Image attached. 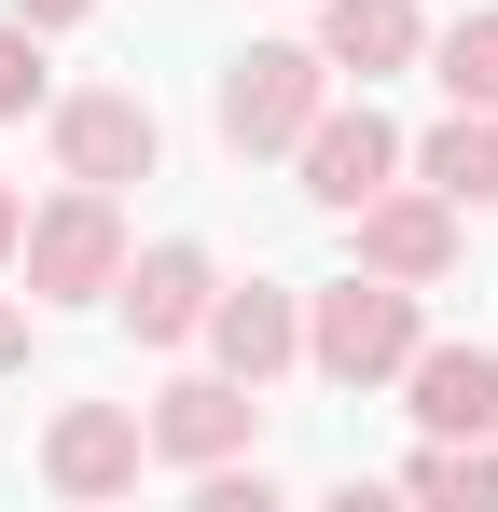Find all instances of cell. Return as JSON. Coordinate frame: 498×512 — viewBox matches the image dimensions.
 Wrapping results in <instances>:
<instances>
[{
    "label": "cell",
    "instance_id": "19",
    "mask_svg": "<svg viewBox=\"0 0 498 512\" xmlns=\"http://www.w3.org/2000/svg\"><path fill=\"white\" fill-rule=\"evenodd\" d=\"M14 236H28V208H14V194H0V263H14Z\"/></svg>",
    "mask_w": 498,
    "mask_h": 512
},
{
    "label": "cell",
    "instance_id": "11",
    "mask_svg": "<svg viewBox=\"0 0 498 512\" xmlns=\"http://www.w3.org/2000/svg\"><path fill=\"white\" fill-rule=\"evenodd\" d=\"M208 360L249 374V388H277V374L305 360V305H291V291H222V305H208Z\"/></svg>",
    "mask_w": 498,
    "mask_h": 512
},
{
    "label": "cell",
    "instance_id": "18",
    "mask_svg": "<svg viewBox=\"0 0 498 512\" xmlns=\"http://www.w3.org/2000/svg\"><path fill=\"white\" fill-rule=\"evenodd\" d=\"M14 360H28V319H14V305H0V374H14Z\"/></svg>",
    "mask_w": 498,
    "mask_h": 512
},
{
    "label": "cell",
    "instance_id": "3",
    "mask_svg": "<svg viewBox=\"0 0 498 512\" xmlns=\"http://www.w3.org/2000/svg\"><path fill=\"white\" fill-rule=\"evenodd\" d=\"M14 263H28V305H97V291L125 277V208H111L97 180H70V194L14 236Z\"/></svg>",
    "mask_w": 498,
    "mask_h": 512
},
{
    "label": "cell",
    "instance_id": "14",
    "mask_svg": "<svg viewBox=\"0 0 498 512\" xmlns=\"http://www.w3.org/2000/svg\"><path fill=\"white\" fill-rule=\"evenodd\" d=\"M402 485L429 512H498V443H443V429H429V457H415Z\"/></svg>",
    "mask_w": 498,
    "mask_h": 512
},
{
    "label": "cell",
    "instance_id": "10",
    "mask_svg": "<svg viewBox=\"0 0 498 512\" xmlns=\"http://www.w3.org/2000/svg\"><path fill=\"white\" fill-rule=\"evenodd\" d=\"M402 402H415V429H443V443H485V429H498V360H485V346H415Z\"/></svg>",
    "mask_w": 498,
    "mask_h": 512
},
{
    "label": "cell",
    "instance_id": "9",
    "mask_svg": "<svg viewBox=\"0 0 498 512\" xmlns=\"http://www.w3.org/2000/svg\"><path fill=\"white\" fill-rule=\"evenodd\" d=\"M388 180H402V125H388L374 97L305 125V194H319V208H360V194H388Z\"/></svg>",
    "mask_w": 498,
    "mask_h": 512
},
{
    "label": "cell",
    "instance_id": "16",
    "mask_svg": "<svg viewBox=\"0 0 498 512\" xmlns=\"http://www.w3.org/2000/svg\"><path fill=\"white\" fill-rule=\"evenodd\" d=\"M0 111H42V28L28 14L0 28Z\"/></svg>",
    "mask_w": 498,
    "mask_h": 512
},
{
    "label": "cell",
    "instance_id": "17",
    "mask_svg": "<svg viewBox=\"0 0 498 512\" xmlns=\"http://www.w3.org/2000/svg\"><path fill=\"white\" fill-rule=\"evenodd\" d=\"M14 14H28V28H70V14H97V0H14Z\"/></svg>",
    "mask_w": 498,
    "mask_h": 512
},
{
    "label": "cell",
    "instance_id": "13",
    "mask_svg": "<svg viewBox=\"0 0 498 512\" xmlns=\"http://www.w3.org/2000/svg\"><path fill=\"white\" fill-rule=\"evenodd\" d=\"M415 180H429V194H457V208H498V111L429 125V139H415Z\"/></svg>",
    "mask_w": 498,
    "mask_h": 512
},
{
    "label": "cell",
    "instance_id": "8",
    "mask_svg": "<svg viewBox=\"0 0 498 512\" xmlns=\"http://www.w3.org/2000/svg\"><path fill=\"white\" fill-rule=\"evenodd\" d=\"M346 222H360V263H374V277H415V291H429V277L457 263V194H402V180H388V194H360Z\"/></svg>",
    "mask_w": 498,
    "mask_h": 512
},
{
    "label": "cell",
    "instance_id": "4",
    "mask_svg": "<svg viewBox=\"0 0 498 512\" xmlns=\"http://www.w3.org/2000/svg\"><path fill=\"white\" fill-rule=\"evenodd\" d=\"M153 153H166L153 97H125V84H97V97H56V167H70V180L125 194V180H153Z\"/></svg>",
    "mask_w": 498,
    "mask_h": 512
},
{
    "label": "cell",
    "instance_id": "15",
    "mask_svg": "<svg viewBox=\"0 0 498 512\" xmlns=\"http://www.w3.org/2000/svg\"><path fill=\"white\" fill-rule=\"evenodd\" d=\"M443 97L457 111H498V14H457L443 28Z\"/></svg>",
    "mask_w": 498,
    "mask_h": 512
},
{
    "label": "cell",
    "instance_id": "5",
    "mask_svg": "<svg viewBox=\"0 0 498 512\" xmlns=\"http://www.w3.org/2000/svg\"><path fill=\"white\" fill-rule=\"evenodd\" d=\"M139 457H153V416H125V402H70V416L42 429V485L56 499H125Z\"/></svg>",
    "mask_w": 498,
    "mask_h": 512
},
{
    "label": "cell",
    "instance_id": "1",
    "mask_svg": "<svg viewBox=\"0 0 498 512\" xmlns=\"http://www.w3.org/2000/svg\"><path fill=\"white\" fill-rule=\"evenodd\" d=\"M415 346H429V333H415V277H374V263H360L346 291L305 305V360H319L332 388H388Z\"/></svg>",
    "mask_w": 498,
    "mask_h": 512
},
{
    "label": "cell",
    "instance_id": "7",
    "mask_svg": "<svg viewBox=\"0 0 498 512\" xmlns=\"http://www.w3.org/2000/svg\"><path fill=\"white\" fill-rule=\"evenodd\" d=\"M111 305H125V333H139V346H180V333H208V305H222V263L166 236V250H139L125 277H111Z\"/></svg>",
    "mask_w": 498,
    "mask_h": 512
},
{
    "label": "cell",
    "instance_id": "2",
    "mask_svg": "<svg viewBox=\"0 0 498 512\" xmlns=\"http://www.w3.org/2000/svg\"><path fill=\"white\" fill-rule=\"evenodd\" d=\"M332 111V56L319 42H249L222 70V139L236 153H305V125Z\"/></svg>",
    "mask_w": 498,
    "mask_h": 512
},
{
    "label": "cell",
    "instance_id": "6",
    "mask_svg": "<svg viewBox=\"0 0 498 512\" xmlns=\"http://www.w3.org/2000/svg\"><path fill=\"white\" fill-rule=\"evenodd\" d=\"M249 429H263V388H249V374H180V388H153V457H180V471L249 457Z\"/></svg>",
    "mask_w": 498,
    "mask_h": 512
},
{
    "label": "cell",
    "instance_id": "12",
    "mask_svg": "<svg viewBox=\"0 0 498 512\" xmlns=\"http://www.w3.org/2000/svg\"><path fill=\"white\" fill-rule=\"evenodd\" d=\"M415 42H429V28H415V0H319V56H332V70H360V84H374V70H402Z\"/></svg>",
    "mask_w": 498,
    "mask_h": 512
}]
</instances>
